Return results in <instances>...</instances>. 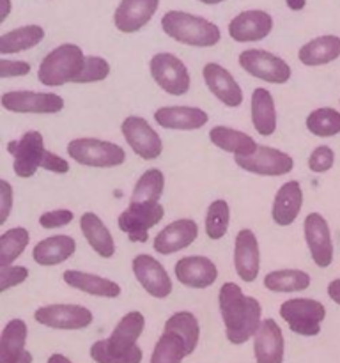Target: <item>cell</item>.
Masks as SVG:
<instances>
[{
	"label": "cell",
	"mask_w": 340,
	"mask_h": 363,
	"mask_svg": "<svg viewBox=\"0 0 340 363\" xmlns=\"http://www.w3.org/2000/svg\"><path fill=\"white\" fill-rule=\"evenodd\" d=\"M184 357H188V351L183 339L176 333L163 332V335L156 342L149 363H181Z\"/></svg>",
	"instance_id": "37"
},
{
	"label": "cell",
	"mask_w": 340,
	"mask_h": 363,
	"mask_svg": "<svg viewBox=\"0 0 340 363\" xmlns=\"http://www.w3.org/2000/svg\"><path fill=\"white\" fill-rule=\"evenodd\" d=\"M7 151L13 155L14 174L21 179H27L41 169L48 149L45 147V138L39 131H27L18 140H11L7 144Z\"/></svg>",
	"instance_id": "7"
},
{
	"label": "cell",
	"mask_w": 340,
	"mask_h": 363,
	"mask_svg": "<svg viewBox=\"0 0 340 363\" xmlns=\"http://www.w3.org/2000/svg\"><path fill=\"white\" fill-rule=\"evenodd\" d=\"M239 66L251 77L268 84H285L290 78V66L282 57L269 53L266 50H244L239 55Z\"/></svg>",
	"instance_id": "8"
},
{
	"label": "cell",
	"mask_w": 340,
	"mask_h": 363,
	"mask_svg": "<svg viewBox=\"0 0 340 363\" xmlns=\"http://www.w3.org/2000/svg\"><path fill=\"white\" fill-rule=\"evenodd\" d=\"M312 279L301 269H278L264 277V287L271 293H301L310 287Z\"/></svg>",
	"instance_id": "34"
},
{
	"label": "cell",
	"mask_w": 340,
	"mask_h": 363,
	"mask_svg": "<svg viewBox=\"0 0 340 363\" xmlns=\"http://www.w3.org/2000/svg\"><path fill=\"white\" fill-rule=\"evenodd\" d=\"M340 57V38L339 35H321L307 45H303L298 52V59L305 66H324Z\"/></svg>",
	"instance_id": "30"
},
{
	"label": "cell",
	"mask_w": 340,
	"mask_h": 363,
	"mask_svg": "<svg viewBox=\"0 0 340 363\" xmlns=\"http://www.w3.org/2000/svg\"><path fill=\"white\" fill-rule=\"evenodd\" d=\"M32 360H34V358H32V353L25 351V354H23V357H21V360L18 362V363H32Z\"/></svg>",
	"instance_id": "52"
},
{
	"label": "cell",
	"mask_w": 340,
	"mask_h": 363,
	"mask_svg": "<svg viewBox=\"0 0 340 363\" xmlns=\"http://www.w3.org/2000/svg\"><path fill=\"white\" fill-rule=\"evenodd\" d=\"M197 238V222L191 218H181L172 222L170 225H166L163 230H159V233L156 234L152 247H154L156 254L170 255L188 248Z\"/></svg>",
	"instance_id": "20"
},
{
	"label": "cell",
	"mask_w": 340,
	"mask_h": 363,
	"mask_svg": "<svg viewBox=\"0 0 340 363\" xmlns=\"http://www.w3.org/2000/svg\"><path fill=\"white\" fill-rule=\"evenodd\" d=\"M41 169L48 170V172H53V174H67L69 172V163H67L64 158H60V156L53 155L52 151H48L46 152Z\"/></svg>",
	"instance_id": "47"
},
{
	"label": "cell",
	"mask_w": 340,
	"mask_h": 363,
	"mask_svg": "<svg viewBox=\"0 0 340 363\" xmlns=\"http://www.w3.org/2000/svg\"><path fill=\"white\" fill-rule=\"evenodd\" d=\"M27 279L28 269L25 266H0V293L20 286Z\"/></svg>",
	"instance_id": "43"
},
{
	"label": "cell",
	"mask_w": 340,
	"mask_h": 363,
	"mask_svg": "<svg viewBox=\"0 0 340 363\" xmlns=\"http://www.w3.org/2000/svg\"><path fill=\"white\" fill-rule=\"evenodd\" d=\"M251 124L255 131L262 137H269L276 130V108L271 92L264 87H259L251 92Z\"/></svg>",
	"instance_id": "29"
},
{
	"label": "cell",
	"mask_w": 340,
	"mask_h": 363,
	"mask_svg": "<svg viewBox=\"0 0 340 363\" xmlns=\"http://www.w3.org/2000/svg\"><path fill=\"white\" fill-rule=\"evenodd\" d=\"M176 279L191 289H208L218 279V268L215 262L202 255H190L176 262Z\"/></svg>",
	"instance_id": "18"
},
{
	"label": "cell",
	"mask_w": 340,
	"mask_h": 363,
	"mask_svg": "<svg viewBox=\"0 0 340 363\" xmlns=\"http://www.w3.org/2000/svg\"><path fill=\"white\" fill-rule=\"evenodd\" d=\"M30 73V64L23 60H0V77L13 78V77H25Z\"/></svg>",
	"instance_id": "45"
},
{
	"label": "cell",
	"mask_w": 340,
	"mask_h": 363,
	"mask_svg": "<svg viewBox=\"0 0 340 363\" xmlns=\"http://www.w3.org/2000/svg\"><path fill=\"white\" fill-rule=\"evenodd\" d=\"M165 190V176L162 170L149 169L145 170L137 181L131 194V202L133 204H156Z\"/></svg>",
	"instance_id": "36"
},
{
	"label": "cell",
	"mask_w": 340,
	"mask_h": 363,
	"mask_svg": "<svg viewBox=\"0 0 340 363\" xmlns=\"http://www.w3.org/2000/svg\"><path fill=\"white\" fill-rule=\"evenodd\" d=\"M154 121L165 130L193 131L200 130L209 121V116L198 106H162L154 112Z\"/></svg>",
	"instance_id": "23"
},
{
	"label": "cell",
	"mask_w": 340,
	"mask_h": 363,
	"mask_svg": "<svg viewBox=\"0 0 340 363\" xmlns=\"http://www.w3.org/2000/svg\"><path fill=\"white\" fill-rule=\"evenodd\" d=\"M202 4H208V6H216V4H222L223 0H198Z\"/></svg>",
	"instance_id": "53"
},
{
	"label": "cell",
	"mask_w": 340,
	"mask_h": 363,
	"mask_svg": "<svg viewBox=\"0 0 340 363\" xmlns=\"http://www.w3.org/2000/svg\"><path fill=\"white\" fill-rule=\"evenodd\" d=\"M303 206V190L298 181H289L278 188L273 201L271 218L276 225L289 227L296 222Z\"/></svg>",
	"instance_id": "25"
},
{
	"label": "cell",
	"mask_w": 340,
	"mask_h": 363,
	"mask_svg": "<svg viewBox=\"0 0 340 363\" xmlns=\"http://www.w3.org/2000/svg\"><path fill=\"white\" fill-rule=\"evenodd\" d=\"M39 325L52 330H84L92 325L94 315L87 307L71 303H55L39 307L34 312Z\"/></svg>",
	"instance_id": "11"
},
{
	"label": "cell",
	"mask_w": 340,
	"mask_h": 363,
	"mask_svg": "<svg viewBox=\"0 0 340 363\" xmlns=\"http://www.w3.org/2000/svg\"><path fill=\"white\" fill-rule=\"evenodd\" d=\"M159 0H120L113 13V23L124 34H133L151 21Z\"/></svg>",
	"instance_id": "21"
},
{
	"label": "cell",
	"mask_w": 340,
	"mask_h": 363,
	"mask_svg": "<svg viewBox=\"0 0 340 363\" xmlns=\"http://www.w3.org/2000/svg\"><path fill=\"white\" fill-rule=\"evenodd\" d=\"M64 282L73 289L87 293L98 298H117L120 296V286L113 280L105 277L92 275V273L78 272V269H67L62 275Z\"/></svg>",
	"instance_id": "26"
},
{
	"label": "cell",
	"mask_w": 340,
	"mask_h": 363,
	"mask_svg": "<svg viewBox=\"0 0 340 363\" xmlns=\"http://www.w3.org/2000/svg\"><path fill=\"white\" fill-rule=\"evenodd\" d=\"M123 137L126 138L128 145L133 149L137 156H140L145 162H151L162 156L163 142L154 128L144 119V117L131 116L126 117L120 124Z\"/></svg>",
	"instance_id": "12"
},
{
	"label": "cell",
	"mask_w": 340,
	"mask_h": 363,
	"mask_svg": "<svg viewBox=\"0 0 340 363\" xmlns=\"http://www.w3.org/2000/svg\"><path fill=\"white\" fill-rule=\"evenodd\" d=\"M151 77L159 89L172 96H183L190 91V73L181 59L172 53H156L149 62Z\"/></svg>",
	"instance_id": "10"
},
{
	"label": "cell",
	"mask_w": 340,
	"mask_h": 363,
	"mask_svg": "<svg viewBox=\"0 0 340 363\" xmlns=\"http://www.w3.org/2000/svg\"><path fill=\"white\" fill-rule=\"evenodd\" d=\"M67 155L73 162L94 169H112L126 162V151L120 145L99 138H74L67 144Z\"/></svg>",
	"instance_id": "5"
},
{
	"label": "cell",
	"mask_w": 340,
	"mask_h": 363,
	"mask_svg": "<svg viewBox=\"0 0 340 363\" xmlns=\"http://www.w3.org/2000/svg\"><path fill=\"white\" fill-rule=\"evenodd\" d=\"M218 303L230 344L241 346L257 335L262 325V307L255 298L246 296L236 284L227 282L220 289Z\"/></svg>",
	"instance_id": "1"
},
{
	"label": "cell",
	"mask_w": 340,
	"mask_h": 363,
	"mask_svg": "<svg viewBox=\"0 0 340 363\" xmlns=\"http://www.w3.org/2000/svg\"><path fill=\"white\" fill-rule=\"evenodd\" d=\"M234 268L243 282H255L261 272V252L259 241L250 229L237 233L234 245Z\"/></svg>",
	"instance_id": "19"
},
{
	"label": "cell",
	"mask_w": 340,
	"mask_h": 363,
	"mask_svg": "<svg viewBox=\"0 0 340 363\" xmlns=\"http://www.w3.org/2000/svg\"><path fill=\"white\" fill-rule=\"evenodd\" d=\"M110 64L101 57L89 55L85 57V66L81 69L80 77L76 78V84H92V82H101L108 78Z\"/></svg>",
	"instance_id": "41"
},
{
	"label": "cell",
	"mask_w": 340,
	"mask_h": 363,
	"mask_svg": "<svg viewBox=\"0 0 340 363\" xmlns=\"http://www.w3.org/2000/svg\"><path fill=\"white\" fill-rule=\"evenodd\" d=\"M234 162L239 169L257 176H285L294 169V160L280 149L259 145L257 151L250 156H234Z\"/></svg>",
	"instance_id": "13"
},
{
	"label": "cell",
	"mask_w": 340,
	"mask_h": 363,
	"mask_svg": "<svg viewBox=\"0 0 340 363\" xmlns=\"http://www.w3.org/2000/svg\"><path fill=\"white\" fill-rule=\"evenodd\" d=\"M30 234L23 227H14L0 236V266H11L27 248Z\"/></svg>",
	"instance_id": "39"
},
{
	"label": "cell",
	"mask_w": 340,
	"mask_h": 363,
	"mask_svg": "<svg viewBox=\"0 0 340 363\" xmlns=\"http://www.w3.org/2000/svg\"><path fill=\"white\" fill-rule=\"evenodd\" d=\"M273 30V18L266 11L250 9L234 16L229 23V35L237 43H254L268 38Z\"/></svg>",
	"instance_id": "17"
},
{
	"label": "cell",
	"mask_w": 340,
	"mask_h": 363,
	"mask_svg": "<svg viewBox=\"0 0 340 363\" xmlns=\"http://www.w3.org/2000/svg\"><path fill=\"white\" fill-rule=\"evenodd\" d=\"M80 229L87 243L91 245L92 250L103 259H110L115 254V243L110 234L108 227L103 223L96 213L85 211L80 218Z\"/></svg>",
	"instance_id": "28"
},
{
	"label": "cell",
	"mask_w": 340,
	"mask_h": 363,
	"mask_svg": "<svg viewBox=\"0 0 340 363\" xmlns=\"http://www.w3.org/2000/svg\"><path fill=\"white\" fill-rule=\"evenodd\" d=\"M230 222V208L225 201L218 199L212 201L208 208L205 215V234L209 240H222L229 230Z\"/></svg>",
	"instance_id": "40"
},
{
	"label": "cell",
	"mask_w": 340,
	"mask_h": 363,
	"mask_svg": "<svg viewBox=\"0 0 340 363\" xmlns=\"http://www.w3.org/2000/svg\"><path fill=\"white\" fill-rule=\"evenodd\" d=\"M42 39H45V28L39 25H25L0 35V53L9 55V53L25 52L38 46Z\"/></svg>",
	"instance_id": "33"
},
{
	"label": "cell",
	"mask_w": 340,
	"mask_h": 363,
	"mask_svg": "<svg viewBox=\"0 0 340 363\" xmlns=\"http://www.w3.org/2000/svg\"><path fill=\"white\" fill-rule=\"evenodd\" d=\"M73 218L74 215L69 209H53V211L39 216V225L42 229H59V227H66L67 223L73 222Z\"/></svg>",
	"instance_id": "44"
},
{
	"label": "cell",
	"mask_w": 340,
	"mask_h": 363,
	"mask_svg": "<svg viewBox=\"0 0 340 363\" xmlns=\"http://www.w3.org/2000/svg\"><path fill=\"white\" fill-rule=\"evenodd\" d=\"M287 7L293 11H301L305 6H307V0H285Z\"/></svg>",
	"instance_id": "49"
},
{
	"label": "cell",
	"mask_w": 340,
	"mask_h": 363,
	"mask_svg": "<svg viewBox=\"0 0 340 363\" xmlns=\"http://www.w3.org/2000/svg\"><path fill=\"white\" fill-rule=\"evenodd\" d=\"M85 57L87 55H84L81 48L76 45L66 43L57 46L39 64V82L48 87H60L69 82L76 84V78L85 66Z\"/></svg>",
	"instance_id": "4"
},
{
	"label": "cell",
	"mask_w": 340,
	"mask_h": 363,
	"mask_svg": "<svg viewBox=\"0 0 340 363\" xmlns=\"http://www.w3.org/2000/svg\"><path fill=\"white\" fill-rule=\"evenodd\" d=\"M280 315L293 333L315 337L321 333V323L326 318V308L317 300L293 298L280 305Z\"/></svg>",
	"instance_id": "6"
},
{
	"label": "cell",
	"mask_w": 340,
	"mask_h": 363,
	"mask_svg": "<svg viewBox=\"0 0 340 363\" xmlns=\"http://www.w3.org/2000/svg\"><path fill=\"white\" fill-rule=\"evenodd\" d=\"M328 296L332 298V301H335L336 305H340V279L333 280L328 286Z\"/></svg>",
	"instance_id": "48"
},
{
	"label": "cell",
	"mask_w": 340,
	"mask_h": 363,
	"mask_svg": "<svg viewBox=\"0 0 340 363\" xmlns=\"http://www.w3.org/2000/svg\"><path fill=\"white\" fill-rule=\"evenodd\" d=\"M165 216V208L159 202L156 204H133L130 202L126 209L119 215L117 225L128 234L133 243H145L149 240V230L158 225Z\"/></svg>",
	"instance_id": "9"
},
{
	"label": "cell",
	"mask_w": 340,
	"mask_h": 363,
	"mask_svg": "<svg viewBox=\"0 0 340 363\" xmlns=\"http://www.w3.org/2000/svg\"><path fill=\"white\" fill-rule=\"evenodd\" d=\"M144 328L145 318L142 312H128L117 323L108 339L92 344L91 358L96 363H140L144 353L137 342Z\"/></svg>",
	"instance_id": "2"
},
{
	"label": "cell",
	"mask_w": 340,
	"mask_h": 363,
	"mask_svg": "<svg viewBox=\"0 0 340 363\" xmlns=\"http://www.w3.org/2000/svg\"><path fill=\"white\" fill-rule=\"evenodd\" d=\"M285 342L275 319H264L254 337V354L257 363H283Z\"/></svg>",
	"instance_id": "24"
},
{
	"label": "cell",
	"mask_w": 340,
	"mask_h": 363,
	"mask_svg": "<svg viewBox=\"0 0 340 363\" xmlns=\"http://www.w3.org/2000/svg\"><path fill=\"white\" fill-rule=\"evenodd\" d=\"M209 140H211L212 145H216L222 151L232 152L234 156H250L259 147L250 135L227 126L211 128L209 130Z\"/></svg>",
	"instance_id": "31"
},
{
	"label": "cell",
	"mask_w": 340,
	"mask_h": 363,
	"mask_svg": "<svg viewBox=\"0 0 340 363\" xmlns=\"http://www.w3.org/2000/svg\"><path fill=\"white\" fill-rule=\"evenodd\" d=\"M9 11H11V0H2V16H0V21H6Z\"/></svg>",
	"instance_id": "51"
},
{
	"label": "cell",
	"mask_w": 340,
	"mask_h": 363,
	"mask_svg": "<svg viewBox=\"0 0 340 363\" xmlns=\"http://www.w3.org/2000/svg\"><path fill=\"white\" fill-rule=\"evenodd\" d=\"M163 332L176 333L186 344L188 357L197 350L198 339H200V326H198L197 318L191 312H176L165 321V330Z\"/></svg>",
	"instance_id": "35"
},
{
	"label": "cell",
	"mask_w": 340,
	"mask_h": 363,
	"mask_svg": "<svg viewBox=\"0 0 340 363\" xmlns=\"http://www.w3.org/2000/svg\"><path fill=\"white\" fill-rule=\"evenodd\" d=\"M202 77H204L205 85L209 91L223 103V105L236 108L243 103V91H241L239 84L236 78L229 73L223 66L216 62L205 64L202 69Z\"/></svg>",
	"instance_id": "22"
},
{
	"label": "cell",
	"mask_w": 340,
	"mask_h": 363,
	"mask_svg": "<svg viewBox=\"0 0 340 363\" xmlns=\"http://www.w3.org/2000/svg\"><path fill=\"white\" fill-rule=\"evenodd\" d=\"M162 28L174 41L197 48H209L222 39V32L212 21L184 11H169L163 14Z\"/></svg>",
	"instance_id": "3"
},
{
	"label": "cell",
	"mask_w": 340,
	"mask_h": 363,
	"mask_svg": "<svg viewBox=\"0 0 340 363\" xmlns=\"http://www.w3.org/2000/svg\"><path fill=\"white\" fill-rule=\"evenodd\" d=\"M76 252V241L71 236H52L46 240L39 241L32 250V259L38 262L39 266H57L66 262L67 259L73 257Z\"/></svg>",
	"instance_id": "27"
},
{
	"label": "cell",
	"mask_w": 340,
	"mask_h": 363,
	"mask_svg": "<svg viewBox=\"0 0 340 363\" xmlns=\"http://www.w3.org/2000/svg\"><path fill=\"white\" fill-rule=\"evenodd\" d=\"M28 330L23 319H13L0 337V363H18L25 354Z\"/></svg>",
	"instance_id": "32"
},
{
	"label": "cell",
	"mask_w": 340,
	"mask_h": 363,
	"mask_svg": "<svg viewBox=\"0 0 340 363\" xmlns=\"http://www.w3.org/2000/svg\"><path fill=\"white\" fill-rule=\"evenodd\" d=\"M11 206H13V188L7 183L6 179L0 181V211H2V216H0V223L7 222V216L11 213Z\"/></svg>",
	"instance_id": "46"
},
{
	"label": "cell",
	"mask_w": 340,
	"mask_h": 363,
	"mask_svg": "<svg viewBox=\"0 0 340 363\" xmlns=\"http://www.w3.org/2000/svg\"><path fill=\"white\" fill-rule=\"evenodd\" d=\"M46 363H73V362H71L67 357H64V354L55 353V354H52V357L48 358V362H46Z\"/></svg>",
	"instance_id": "50"
},
{
	"label": "cell",
	"mask_w": 340,
	"mask_h": 363,
	"mask_svg": "<svg viewBox=\"0 0 340 363\" xmlns=\"http://www.w3.org/2000/svg\"><path fill=\"white\" fill-rule=\"evenodd\" d=\"M335 163V152L328 145H319L312 151V155L308 156V169L314 174H324Z\"/></svg>",
	"instance_id": "42"
},
{
	"label": "cell",
	"mask_w": 340,
	"mask_h": 363,
	"mask_svg": "<svg viewBox=\"0 0 340 363\" xmlns=\"http://www.w3.org/2000/svg\"><path fill=\"white\" fill-rule=\"evenodd\" d=\"M131 268H133L135 277H137L138 284L145 289V293L151 294L152 298H158V300L170 296L172 280H170L169 273L163 268L162 262L156 261L152 255H137L131 262Z\"/></svg>",
	"instance_id": "15"
},
{
	"label": "cell",
	"mask_w": 340,
	"mask_h": 363,
	"mask_svg": "<svg viewBox=\"0 0 340 363\" xmlns=\"http://www.w3.org/2000/svg\"><path fill=\"white\" fill-rule=\"evenodd\" d=\"M0 101L14 113H59L64 108V99L53 92L11 91L4 92Z\"/></svg>",
	"instance_id": "14"
},
{
	"label": "cell",
	"mask_w": 340,
	"mask_h": 363,
	"mask_svg": "<svg viewBox=\"0 0 340 363\" xmlns=\"http://www.w3.org/2000/svg\"><path fill=\"white\" fill-rule=\"evenodd\" d=\"M305 240L310 250L312 261L319 268H328L333 262V241L326 218L319 213H310L305 218Z\"/></svg>",
	"instance_id": "16"
},
{
	"label": "cell",
	"mask_w": 340,
	"mask_h": 363,
	"mask_svg": "<svg viewBox=\"0 0 340 363\" xmlns=\"http://www.w3.org/2000/svg\"><path fill=\"white\" fill-rule=\"evenodd\" d=\"M307 130L315 137H335L340 133V112L332 106L314 110L307 117Z\"/></svg>",
	"instance_id": "38"
}]
</instances>
